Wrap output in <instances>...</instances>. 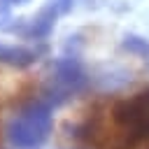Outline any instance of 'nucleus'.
I'll return each instance as SVG.
<instances>
[{
    "label": "nucleus",
    "mask_w": 149,
    "mask_h": 149,
    "mask_svg": "<svg viewBox=\"0 0 149 149\" xmlns=\"http://www.w3.org/2000/svg\"><path fill=\"white\" fill-rule=\"evenodd\" d=\"M74 140L81 149H147L149 88L88 102L74 119Z\"/></svg>",
    "instance_id": "1"
}]
</instances>
